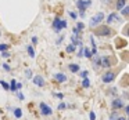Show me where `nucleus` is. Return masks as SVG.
I'll return each instance as SVG.
<instances>
[{
    "instance_id": "nucleus-18",
    "label": "nucleus",
    "mask_w": 129,
    "mask_h": 120,
    "mask_svg": "<svg viewBox=\"0 0 129 120\" xmlns=\"http://www.w3.org/2000/svg\"><path fill=\"white\" fill-rule=\"evenodd\" d=\"M125 2H126V0H118V2H117V6H115V7H117L118 11H121V9L125 6Z\"/></svg>"
},
{
    "instance_id": "nucleus-16",
    "label": "nucleus",
    "mask_w": 129,
    "mask_h": 120,
    "mask_svg": "<svg viewBox=\"0 0 129 120\" xmlns=\"http://www.w3.org/2000/svg\"><path fill=\"white\" fill-rule=\"evenodd\" d=\"M13 112H14V117H17V119H20V117H22V110H21L20 108H15Z\"/></svg>"
},
{
    "instance_id": "nucleus-12",
    "label": "nucleus",
    "mask_w": 129,
    "mask_h": 120,
    "mask_svg": "<svg viewBox=\"0 0 129 120\" xmlns=\"http://www.w3.org/2000/svg\"><path fill=\"white\" fill-rule=\"evenodd\" d=\"M68 69H70L72 73H78L79 72V65L78 64H70L68 65Z\"/></svg>"
},
{
    "instance_id": "nucleus-7",
    "label": "nucleus",
    "mask_w": 129,
    "mask_h": 120,
    "mask_svg": "<svg viewBox=\"0 0 129 120\" xmlns=\"http://www.w3.org/2000/svg\"><path fill=\"white\" fill-rule=\"evenodd\" d=\"M123 105H125V103H123V101L121 99V98H115V99L111 102L112 109H115V110H117V109H118V110H119V109H122Z\"/></svg>"
},
{
    "instance_id": "nucleus-4",
    "label": "nucleus",
    "mask_w": 129,
    "mask_h": 120,
    "mask_svg": "<svg viewBox=\"0 0 129 120\" xmlns=\"http://www.w3.org/2000/svg\"><path fill=\"white\" fill-rule=\"evenodd\" d=\"M97 26H99V25H97ZM94 33H96V36L107 37V36H110V35L112 33V31L108 28V26H99V28L94 31Z\"/></svg>"
},
{
    "instance_id": "nucleus-25",
    "label": "nucleus",
    "mask_w": 129,
    "mask_h": 120,
    "mask_svg": "<svg viewBox=\"0 0 129 120\" xmlns=\"http://www.w3.org/2000/svg\"><path fill=\"white\" fill-rule=\"evenodd\" d=\"M68 14H70V17L72 18V20H76V18H78V14H76L75 11H70Z\"/></svg>"
},
{
    "instance_id": "nucleus-40",
    "label": "nucleus",
    "mask_w": 129,
    "mask_h": 120,
    "mask_svg": "<svg viewBox=\"0 0 129 120\" xmlns=\"http://www.w3.org/2000/svg\"><path fill=\"white\" fill-rule=\"evenodd\" d=\"M0 114H2V109H0Z\"/></svg>"
},
{
    "instance_id": "nucleus-30",
    "label": "nucleus",
    "mask_w": 129,
    "mask_h": 120,
    "mask_svg": "<svg viewBox=\"0 0 129 120\" xmlns=\"http://www.w3.org/2000/svg\"><path fill=\"white\" fill-rule=\"evenodd\" d=\"M83 28H85V25H83L82 22H78V24H76V29H78V31H82Z\"/></svg>"
},
{
    "instance_id": "nucleus-6",
    "label": "nucleus",
    "mask_w": 129,
    "mask_h": 120,
    "mask_svg": "<svg viewBox=\"0 0 129 120\" xmlns=\"http://www.w3.org/2000/svg\"><path fill=\"white\" fill-rule=\"evenodd\" d=\"M90 6H92V0H78L76 2L78 10H82V11H86Z\"/></svg>"
},
{
    "instance_id": "nucleus-5",
    "label": "nucleus",
    "mask_w": 129,
    "mask_h": 120,
    "mask_svg": "<svg viewBox=\"0 0 129 120\" xmlns=\"http://www.w3.org/2000/svg\"><path fill=\"white\" fill-rule=\"evenodd\" d=\"M115 72H112V70H107L106 73L103 75V77H101V81H103L104 84H108V83H112V81L115 80Z\"/></svg>"
},
{
    "instance_id": "nucleus-17",
    "label": "nucleus",
    "mask_w": 129,
    "mask_h": 120,
    "mask_svg": "<svg viewBox=\"0 0 129 120\" xmlns=\"http://www.w3.org/2000/svg\"><path fill=\"white\" fill-rule=\"evenodd\" d=\"M82 79H83V80H82V86H83L85 88H89L90 87V80L87 77H82Z\"/></svg>"
},
{
    "instance_id": "nucleus-35",
    "label": "nucleus",
    "mask_w": 129,
    "mask_h": 120,
    "mask_svg": "<svg viewBox=\"0 0 129 120\" xmlns=\"http://www.w3.org/2000/svg\"><path fill=\"white\" fill-rule=\"evenodd\" d=\"M56 97H57V98H60V99H62V98H64V94H62V92H57Z\"/></svg>"
},
{
    "instance_id": "nucleus-15",
    "label": "nucleus",
    "mask_w": 129,
    "mask_h": 120,
    "mask_svg": "<svg viewBox=\"0 0 129 120\" xmlns=\"http://www.w3.org/2000/svg\"><path fill=\"white\" fill-rule=\"evenodd\" d=\"M26 51H28V54H29V57H31V58H35V50H34V46H28V47H26Z\"/></svg>"
},
{
    "instance_id": "nucleus-3",
    "label": "nucleus",
    "mask_w": 129,
    "mask_h": 120,
    "mask_svg": "<svg viewBox=\"0 0 129 120\" xmlns=\"http://www.w3.org/2000/svg\"><path fill=\"white\" fill-rule=\"evenodd\" d=\"M39 110H40V114L45 117H49L53 114V109H51V106H49L46 102H40L39 103Z\"/></svg>"
},
{
    "instance_id": "nucleus-37",
    "label": "nucleus",
    "mask_w": 129,
    "mask_h": 120,
    "mask_svg": "<svg viewBox=\"0 0 129 120\" xmlns=\"http://www.w3.org/2000/svg\"><path fill=\"white\" fill-rule=\"evenodd\" d=\"M85 13H86V11H82V10H79V17H81V18H85Z\"/></svg>"
},
{
    "instance_id": "nucleus-23",
    "label": "nucleus",
    "mask_w": 129,
    "mask_h": 120,
    "mask_svg": "<svg viewBox=\"0 0 129 120\" xmlns=\"http://www.w3.org/2000/svg\"><path fill=\"white\" fill-rule=\"evenodd\" d=\"M93 66H100V58H99V57H96L94 59H93Z\"/></svg>"
},
{
    "instance_id": "nucleus-39",
    "label": "nucleus",
    "mask_w": 129,
    "mask_h": 120,
    "mask_svg": "<svg viewBox=\"0 0 129 120\" xmlns=\"http://www.w3.org/2000/svg\"><path fill=\"white\" fill-rule=\"evenodd\" d=\"M21 88H22V84H21V83H17V90H21Z\"/></svg>"
},
{
    "instance_id": "nucleus-13",
    "label": "nucleus",
    "mask_w": 129,
    "mask_h": 120,
    "mask_svg": "<svg viewBox=\"0 0 129 120\" xmlns=\"http://www.w3.org/2000/svg\"><path fill=\"white\" fill-rule=\"evenodd\" d=\"M83 55L86 57L87 59H90V58H92V57H93V54H92V51H90V50H89V48H87V47H83Z\"/></svg>"
},
{
    "instance_id": "nucleus-36",
    "label": "nucleus",
    "mask_w": 129,
    "mask_h": 120,
    "mask_svg": "<svg viewBox=\"0 0 129 120\" xmlns=\"http://www.w3.org/2000/svg\"><path fill=\"white\" fill-rule=\"evenodd\" d=\"M32 43H34V44H38V37L36 36H32Z\"/></svg>"
},
{
    "instance_id": "nucleus-20",
    "label": "nucleus",
    "mask_w": 129,
    "mask_h": 120,
    "mask_svg": "<svg viewBox=\"0 0 129 120\" xmlns=\"http://www.w3.org/2000/svg\"><path fill=\"white\" fill-rule=\"evenodd\" d=\"M75 50H76V46H74L72 43H71V44L68 46L67 48H65V51H67V53H74V51H75Z\"/></svg>"
},
{
    "instance_id": "nucleus-38",
    "label": "nucleus",
    "mask_w": 129,
    "mask_h": 120,
    "mask_svg": "<svg viewBox=\"0 0 129 120\" xmlns=\"http://www.w3.org/2000/svg\"><path fill=\"white\" fill-rule=\"evenodd\" d=\"M62 40H64V36H62V37H60V39H57V42H56V43H57V44H60V43H61Z\"/></svg>"
},
{
    "instance_id": "nucleus-24",
    "label": "nucleus",
    "mask_w": 129,
    "mask_h": 120,
    "mask_svg": "<svg viewBox=\"0 0 129 120\" xmlns=\"http://www.w3.org/2000/svg\"><path fill=\"white\" fill-rule=\"evenodd\" d=\"M2 57H3V58H10V57H11V54L6 50V51H2Z\"/></svg>"
},
{
    "instance_id": "nucleus-29",
    "label": "nucleus",
    "mask_w": 129,
    "mask_h": 120,
    "mask_svg": "<svg viewBox=\"0 0 129 120\" xmlns=\"http://www.w3.org/2000/svg\"><path fill=\"white\" fill-rule=\"evenodd\" d=\"M17 91H18V90H17ZM17 97H18V98H20V99H21V101H24V99H25V95H24V94H22V92H20V91H18V92H17Z\"/></svg>"
},
{
    "instance_id": "nucleus-33",
    "label": "nucleus",
    "mask_w": 129,
    "mask_h": 120,
    "mask_svg": "<svg viewBox=\"0 0 129 120\" xmlns=\"http://www.w3.org/2000/svg\"><path fill=\"white\" fill-rule=\"evenodd\" d=\"M65 108H67V105H65L64 102H61V103L58 105V109H60V110H62V109H65Z\"/></svg>"
},
{
    "instance_id": "nucleus-8",
    "label": "nucleus",
    "mask_w": 129,
    "mask_h": 120,
    "mask_svg": "<svg viewBox=\"0 0 129 120\" xmlns=\"http://www.w3.org/2000/svg\"><path fill=\"white\" fill-rule=\"evenodd\" d=\"M53 77H54V80H56L57 83H65V81L68 80L67 75H64V73H54Z\"/></svg>"
},
{
    "instance_id": "nucleus-14",
    "label": "nucleus",
    "mask_w": 129,
    "mask_h": 120,
    "mask_svg": "<svg viewBox=\"0 0 129 120\" xmlns=\"http://www.w3.org/2000/svg\"><path fill=\"white\" fill-rule=\"evenodd\" d=\"M0 86L3 87V90H4V91H10V84L7 83L6 80H0Z\"/></svg>"
},
{
    "instance_id": "nucleus-26",
    "label": "nucleus",
    "mask_w": 129,
    "mask_h": 120,
    "mask_svg": "<svg viewBox=\"0 0 129 120\" xmlns=\"http://www.w3.org/2000/svg\"><path fill=\"white\" fill-rule=\"evenodd\" d=\"M2 68H3V69L6 70V72H10V70H11V68H10V65H9V64H3V65H2Z\"/></svg>"
},
{
    "instance_id": "nucleus-21",
    "label": "nucleus",
    "mask_w": 129,
    "mask_h": 120,
    "mask_svg": "<svg viewBox=\"0 0 129 120\" xmlns=\"http://www.w3.org/2000/svg\"><path fill=\"white\" fill-rule=\"evenodd\" d=\"M110 119H111V120H115V119H121V120H123V119H125V117H121L119 114L117 113V112H114V113H112L111 116H110Z\"/></svg>"
},
{
    "instance_id": "nucleus-22",
    "label": "nucleus",
    "mask_w": 129,
    "mask_h": 120,
    "mask_svg": "<svg viewBox=\"0 0 129 120\" xmlns=\"http://www.w3.org/2000/svg\"><path fill=\"white\" fill-rule=\"evenodd\" d=\"M121 10H122V15H123V17H126V15H128V13H129V7L125 4V6H123Z\"/></svg>"
},
{
    "instance_id": "nucleus-31",
    "label": "nucleus",
    "mask_w": 129,
    "mask_h": 120,
    "mask_svg": "<svg viewBox=\"0 0 129 120\" xmlns=\"http://www.w3.org/2000/svg\"><path fill=\"white\" fill-rule=\"evenodd\" d=\"M89 119L90 120H94L96 119V113H94V112H90V113H89Z\"/></svg>"
},
{
    "instance_id": "nucleus-32",
    "label": "nucleus",
    "mask_w": 129,
    "mask_h": 120,
    "mask_svg": "<svg viewBox=\"0 0 129 120\" xmlns=\"http://www.w3.org/2000/svg\"><path fill=\"white\" fill-rule=\"evenodd\" d=\"M87 75H89V72H87V70H83V72H81V77H87Z\"/></svg>"
},
{
    "instance_id": "nucleus-2",
    "label": "nucleus",
    "mask_w": 129,
    "mask_h": 120,
    "mask_svg": "<svg viewBox=\"0 0 129 120\" xmlns=\"http://www.w3.org/2000/svg\"><path fill=\"white\" fill-rule=\"evenodd\" d=\"M103 20H104V14H103V13H97L96 15H93V17L90 18L89 26H90L92 29H94L97 25H100V22H101Z\"/></svg>"
},
{
    "instance_id": "nucleus-1",
    "label": "nucleus",
    "mask_w": 129,
    "mask_h": 120,
    "mask_svg": "<svg viewBox=\"0 0 129 120\" xmlns=\"http://www.w3.org/2000/svg\"><path fill=\"white\" fill-rule=\"evenodd\" d=\"M51 28L54 29V32H61L62 29H65L67 28V21L65 20H61L60 17H56L54 18V21H53V24H51Z\"/></svg>"
},
{
    "instance_id": "nucleus-9",
    "label": "nucleus",
    "mask_w": 129,
    "mask_h": 120,
    "mask_svg": "<svg viewBox=\"0 0 129 120\" xmlns=\"http://www.w3.org/2000/svg\"><path fill=\"white\" fill-rule=\"evenodd\" d=\"M32 81H34V84H35V86H38V87H43V86H45V79H43L40 75L35 76V77L32 79Z\"/></svg>"
},
{
    "instance_id": "nucleus-11",
    "label": "nucleus",
    "mask_w": 129,
    "mask_h": 120,
    "mask_svg": "<svg viewBox=\"0 0 129 120\" xmlns=\"http://www.w3.org/2000/svg\"><path fill=\"white\" fill-rule=\"evenodd\" d=\"M115 46H117V48H123V47H126V40L118 37L117 42H115Z\"/></svg>"
},
{
    "instance_id": "nucleus-27",
    "label": "nucleus",
    "mask_w": 129,
    "mask_h": 120,
    "mask_svg": "<svg viewBox=\"0 0 129 120\" xmlns=\"http://www.w3.org/2000/svg\"><path fill=\"white\" fill-rule=\"evenodd\" d=\"M6 50H9V44H0V53Z\"/></svg>"
},
{
    "instance_id": "nucleus-28",
    "label": "nucleus",
    "mask_w": 129,
    "mask_h": 120,
    "mask_svg": "<svg viewBox=\"0 0 129 120\" xmlns=\"http://www.w3.org/2000/svg\"><path fill=\"white\" fill-rule=\"evenodd\" d=\"M25 76H26L28 79H31V77H32V70H31V69H26V70H25Z\"/></svg>"
},
{
    "instance_id": "nucleus-10",
    "label": "nucleus",
    "mask_w": 129,
    "mask_h": 120,
    "mask_svg": "<svg viewBox=\"0 0 129 120\" xmlns=\"http://www.w3.org/2000/svg\"><path fill=\"white\" fill-rule=\"evenodd\" d=\"M121 18L118 17V14H115V13H112V14H110L108 17H107V24H112V22H119Z\"/></svg>"
},
{
    "instance_id": "nucleus-19",
    "label": "nucleus",
    "mask_w": 129,
    "mask_h": 120,
    "mask_svg": "<svg viewBox=\"0 0 129 120\" xmlns=\"http://www.w3.org/2000/svg\"><path fill=\"white\" fill-rule=\"evenodd\" d=\"M10 91H17V80H11V83H10Z\"/></svg>"
},
{
    "instance_id": "nucleus-34",
    "label": "nucleus",
    "mask_w": 129,
    "mask_h": 120,
    "mask_svg": "<svg viewBox=\"0 0 129 120\" xmlns=\"http://www.w3.org/2000/svg\"><path fill=\"white\" fill-rule=\"evenodd\" d=\"M79 32H81V31H78L76 28H74V29H72V35H75V36H78V35H79Z\"/></svg>"
}]
</instances>
